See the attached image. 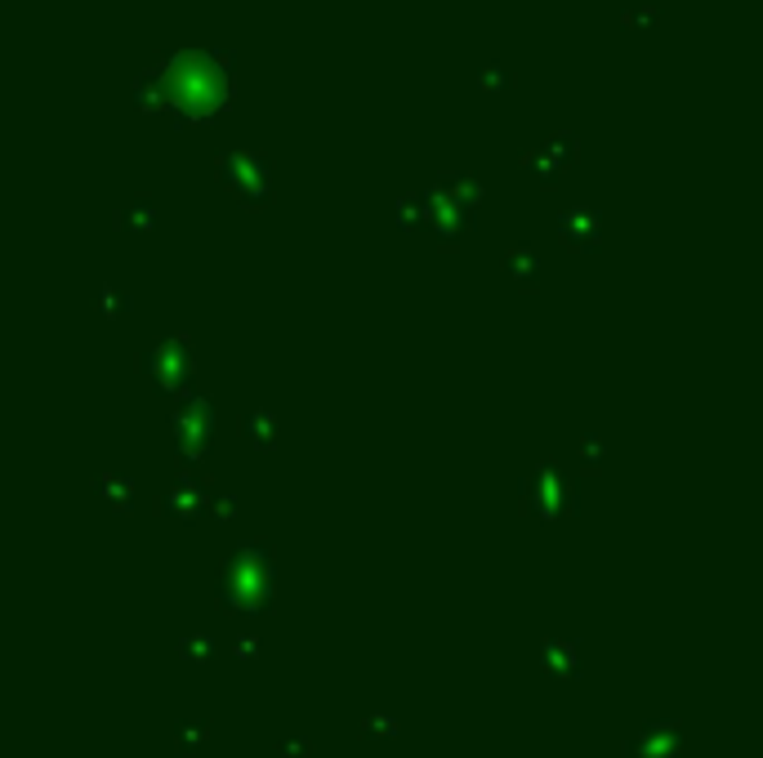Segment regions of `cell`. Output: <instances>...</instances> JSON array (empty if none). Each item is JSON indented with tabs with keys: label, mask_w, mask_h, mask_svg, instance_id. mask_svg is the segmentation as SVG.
Returning <instances> with one entry per match:
<instances>
[{
	"label": "cell",
	"mask_w": 763,
	"mask_h": 758,
	"mask_svg": "<svg viewBox=\"0 0 763 758\" xmlns=\"http://www.w3.org/2000/svg\"><path fill=\"white\" fill-rule=\"evenodd\" d=\"M161 76H165L170 103H179V108L192 112V116H206V112H215L219 103L228 99L223 67H219L210 54H179Z\"/></svg>",
	"instance_id": "6da1fadb"
}]
</instances>
